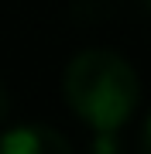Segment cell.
<instances>
[{
    "instance_id": "1",
    "label": "cell",
    "mask_w": 151,
    "mask_h": 154,
    "mask_svg": "<svg viewBox=\"0 0 151 154\" xmlns=\"http://www.w3.org/2000/svg\"><path fill=\"white\" fill-rule=\"evenodd\" d=\"M65 99L79 120L96 134L120 130L141 103V79L134 65L110 48H86L65 69Z\"/></svg>"
},
{
    "instance_id": "2",
    "label": "cell",
    "mask_w": 151,
    "mask_h": 154,
    "mask_svg": "<svg viewBox=\"0 0 151 154\" xmlns=\"http://www.w3.org/2000/svg\"><path fill=\"white\" fill-rule=\"evenodd\" d=\"M0 154H72V144L55 127L28 123V127H14L0 137Z\"/></svg>"
},
{
    "instance_id": "3",
    "label": "cell",
    "mask_w": 151,
    "mask_h": 154,
    "mask_svg": "<svg viewBox=\"0 0 151 154\" xmlns=\"http://www.w3.org/2000/svg\"><path fill=\"white\" fill-rule=\"evenodd\" d=\"M90 154H127V151L117 140V130H110V134H96V140L90 144Z\"/></svg>"
},
{
    "instance_id": "4",
    "label": "cell",
    "mask_w": 151,
    "mask_h": 154,
    "mask_svg": "<svg viewBox=\"0 0 151 154\" xmlns=\"http://www.w3.org/2000/svg\"><path fill=\"white\" fill-rule=\"evenodd\" d=\"M7 113H11V96H7V89H4V82H0V123L7 120Z\"/></svg>"
},
{
    "instance_id": "5",
    "label": "cell",
    "mask_w": 151,
    "mask_h": 154,
    "mask_svg": "<svg viewBox=\"0 0 151 154\" xmlns=\"http://www.w3.org/2000/svg\"><path fill=\"white\" fill-rule=\"evenodd\" d=\"M141 147H144V154H151V116L144 123V140H141Z\"/></svg>"
}]
</instances>
